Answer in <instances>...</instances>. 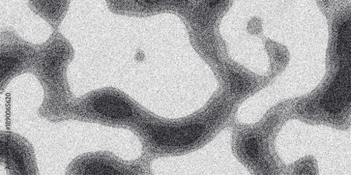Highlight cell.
Wrapping results in <instances>:
<instances>
[{
    "label": "cell",
    "mask_w": 351,
    "mask_h": 175,
    "mask_svg": "<svg viewBox=\"0 0 351 175\" xmlns=\"http://www.w3.org/2000/svg\"><path fill=\"white\" fill-rule=\"evenodd\" d=\"M75 57L69 41L58 31L37 44V52L30 74L40 83L44 98L38 113L51 122H60L67 106L75 98L71 92L67 72Z\"/></svg>",
    "instance_id": "obj_1"
},
{
    "label": "cell",
    "mask_w": 351,
    "mask_h": 175,
    "mask_svg": "<svg viewBox=\"0 0 351 175\" xmlns=\"http://www.w3.org/2000/svg\"><path fill=\"white\" fill-rule=\"evenodd\" d=\"M135 112L132 103L120 94L94 91L75 98L64 111L60 122L123 123L131 120Z\"/></svg>",
    "instance_id": "obj_2"
},
{
    "label": "cell",
    "mask_w": 351,
    "mask_h": 175,
    "mask_svg": "<svg viewBox=\"0 0 351 175\" xmlns=\"http://www.w3.org/2000/svg\"><path fill=\"white\" fill-rule=\"evenodd\" d=\"M36 52L37 44L25 41L13 29H3L0 72L1 94L14 78L25 73H30Z\"/></svg>",
    "instance_id": "obj_3"
},
{
    "label": "cell",
    "mask_w": 351,
    "mask_h": 175,
    "mask_svg": "<svg viewBox=\"0 0 351 175\" xmlns=\"http://www.w3.org/2000/svg\"><path fill=\"white\" fill-rule=\"evenodd\" d=\"M0 139V160L8 174H39L35 150L30 142L10 131H1Z\"/></svg>",
    "instance_id": "obj_4"
},
{
    "label": "cell",
    "mask_w": 351,
    "mask_h": 175,
    "mask_svg": "<svg viewBox=\"0 0 351 175\" xmlns=\"http://www.w3.org/2000/svg\"><path fill=\"white\" fill-rule=\"evenodd\" d=\"M199 124L170 128L152 123L144 125V135L149 143L156 147H185L197 141L203 133Z\"/></svg>",
    "instance_id": "obj_5"
},
{
    "label": "cell",
    "mask_w": 351,
    "mask_h": 175,
    "mask_svg": "<svg viewBox=\"0 0 351 175\" xmlns=\"http://www.w3.org/2000/svg\"><path fill=\"white\" fill-rule=\"evenodd\" d=\"M350 102V71L348 67H341L330 85L321 105L330 113H339Z\"/></svg>",
    "instance_id": "obj_6"
},
{
    "label": "cell",
    "mask_w": 351,
    "mask_h": 175,
    "mask_svg": "<svg viewBox=\"0 0 351 175\" xmlns=\"http://www.w3.org/2000/svg\"><path fill=\"white\" fill-rule=\"evenodd\" d=\"M66 174H121L128 172L99 153H85L75 158L69 164Z\"/></svg>",
    "instance_id": "obj_7"
},
{
    "label": "cell",
    "mask_w": 351,
    "mask_h": 175,
    "mask_svg": "<svg viewBox=\"0 0 351 175\" xmlns=\"http://www.w3.org/2000/svg\"><path fill=\"white\" fill-rule=\"evenodd\" d=\"M70 1H30L27 3L35 14L40 16L58 31L70 8Z\"/></svg>",
    "instance_id": "obj_8"
},
{
    "label": "cell",
    "mask_w": 351,
    "mask_h": 175,
    "mask_svg": "<svg viewBox=\"0 0 351 175\" xmlns=\"http://www.w3.org/2000/svg\"><path fill=\"white\" fill-rule=\"evenodd\" d=\"M337 51L341 57L350 54V22L349 21L342 23L339 28Z\"/></svg>",
    "instance_id": "obj_9"
},
{
    "label": "cell",
    "mask_w": 351,
    "mask_h": 175,
    "mask_svg": "<svg viewBox=\"0 0 351 175\" xmlns=\"http://www.w3.org/2000/svg\"><path fill=\"white\" fill-rule=\"evenodd\" d=\"M230 82L231 91L233 93L241 94L246 92L250 86V83L242 76L236 73H230Z\"/></svg>",
    "instance_id": "obj_10"
},
{
    "label": "cell",
    "mask_w": 351,
    "mask_h": 175,
    "mask_svg": "<svg viewBox=\"0 0 351 175\" xmlns=\"http://www.w3.org/2000/svg\"><path fill=\"white\" fill-rule=\"evenodd\" d=\"M245 150L247 157L252 160L258 157V144L256 138L248 139L245 144Z\"/></svg>",
    "instance_id": "obj_11"
}]
</instances>
